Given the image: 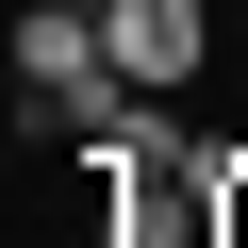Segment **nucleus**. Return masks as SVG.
Listing matches in <instances>:
<instances>
[{"label":"nucleus","instance_id":"f257e3e1","mask_svg":"<svg viewBox=\"0 0 248 248\" xmlns=\"http://www.w3.org/2000/svg\"><path fill=\"white\" fill-rule=\"evenodd\" d=\"M17 99L50 116V133H83V116L116 99V50H99L83 0H33V17H17Z\"/></svg>","mask_w":248,"mask_h":248},{"label":"nucleus","instance_id":"f03ea898","mask_svg":"<svg viewBox=\"0 0 248 248\" xmlns=\"http://www.w3.org/2000/svg\"><path fill=\"white\" fill-rule=\"evenodd\" d=\"M99 248H215V166H99Z\"/></svg>","mask_w":248,"mask_h":248},{"label":"nucleus","instance_id":"7ed1b4c3","mask_svg":"<svg viewBox=\"0 0 248 248\" xmlns=\"http://www.w3.org/2000/svg\"><path fill=\"white\" fill-rule=\"evenodd\" d=\"M99 50H116V83L182 99V83L215 66V0H99Z\"/></svg>","mask_w":248,"mask_h":248},{"label":"nucleus","instance_id":"20e7f679","mask_svg":"<svg viewBox=\"0 0 248 248\" xmlns=\"http://www.w3.org/2000/svg\"><path fill=\"white\" fill-rule=\"evenodd\" d=\"M215 248H248V149H215Z\"/></svg>","mask_w":248,"mask_h":248},{"label":"nucleus","instance_id":"39448f33","mask_svg":"<svg viewBox=\"0 0 248 248\" xmlns=\"http://www.w3.org/2000/svg\"><path fill=\"white\" fill-rule=\"evenodd\" d=\"M83 17H99V0H83Z\"/></svg>","mask_w":248,"mask_h":248}]
</instances>
